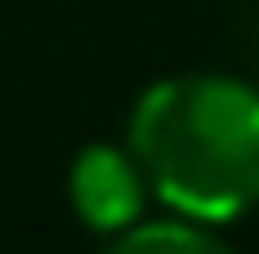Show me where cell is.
<instances>
[{
    "label": "cell",
    "instance_id": "6da1fadb",
    "mask_svg": "<svg viewBox=\"0 0 259 254\" xmlns=\"http://www.w3.org/2000/svg\"><path fill=\"white\" fill-rule=\"evenodd\" d=\"M133 155L177 210L237 215L259 199V94L221 78L160 83L133 116Z\"/></svg>",
    "mask_w": 259,
    "mask_h": 254
},
{
    "label": "cell",
    "instance_id": "7a4b0ae2",
    "mask_svg": "<svg viewBox=\"0 0 259 254\" xmlns=\"http://www.w3.org/2000/svg\"><path fill=\"white\" fill-rule=\"evenodd\" d=\"M77 199H83V210L94 221H121L133 210V177H127V166L110 160V155H94L77 171Z\"/></svg>",
    "mask_w": 259,
    "mask_h": 254
},
{
    "label": "cell",
    "instance_id": "3957f363",
    "mask_svg": "<svg viewBox=\"0 0 259 254\" xmlns=\"http://www.w3.org/2000/svg\"><path fill=\"white\" fill-rule=\"evenodd\" d=\"M105 254H221V249L199 232H182V227H144L121 243H110Z\"/></svg>",
    "mask_w": 259,
    "mask_h": 254
}]
</instances>
